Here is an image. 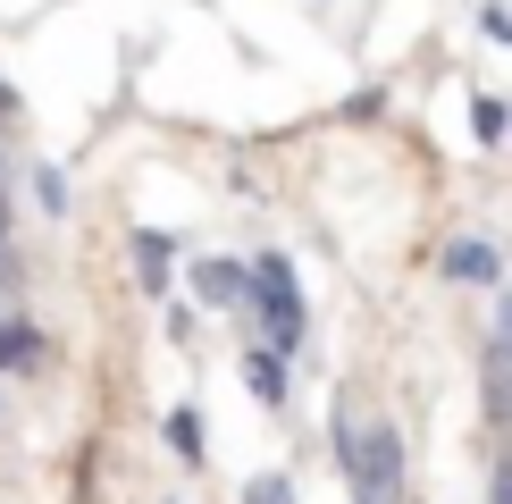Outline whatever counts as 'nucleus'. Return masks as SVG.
Returning a JSON list of instances; mask_svg holds the SVG:
<instances>
[{
    "mask_svg": "<svg viewBox=\"0 0 512 504\" xmlns=\"http://www.w3.org/2000/svg\"><path fill=\"white\" fill-rule=\"evenodd\" d=\"M336 462H345L361 504H395L403 496V429L395 420H336Z\"/></svg>",
    "mask_w": 512,
    "mask_h": 504,
    "instance_id": "1",
    "label": "nucleus"
},
{
    "mask_svg": "<svg viewBox=\"0 0 512 504\" xmlns=\"http://www.w3.org/2000/svg\"><path fill=\"white\" fill-rule=\"evenodd\" d=\"M252 303H261L277 353L303 345V294H294V261H286V252H261V261H252Z\"/></svg>",
    "mask_w": 512,
    "mask_h": 504,
    "instance_id": "2",
    "label": "nucleus"
},
{
    "mask_svg": "<svg viewBox=\"0 0 512 504\" xmlns=\"http://www.w3.org/2000/svg\"><path fill=\"white\" fill-rule=\"evenodd\" d=\"M244 387H252V404H286V387H294V370H286V353H277V345H252L244 353Z\"/></svg>",
    "mask_w": 512,
    "mask_h": 504,
    "instance_id": "3",
    "label": "nucleus"
},
{
    "mask_svg": "<svg viewBox=\"0 0 512 504\" xmlns=\"http://www.w3.org/2000/svg\"><path fill=\"white\" fill-rule=\"evenodd\" d=\"M194 286H202V303H210V311L252 303V269H244V261H202V269H194Z\"/></svg>",
    "mask_w": 512,
    "mask_h": 504,
    "instance_id": "4",
    "label": "nucleus"
},
{
    "mask_svg": "<svg viewBox=\"0 0 512 504\" xmlns=\"http://www.w3.org/2000/svg\"><path fill=\"white\" fill-rule=\"evenodd\" d=\"M42 362H51L42 328H26V320H9V311H0V370H42Z\"/></svg>",
    "mask_w": 512,
    "mask_h": 504,
    "instance_id": "5",
    "label": "nucleus"
},
{
    "mask_svg": "<svg viewBox=\"0 0 512 504\" xmlns=\"http://www.w3.org/2000/svg\"><path fill=\"white\" fill-rule=\"evenodd\" d=\"M445 278H462V286H487V278H496V244H479V236L445 244Z\"/></svg>",
    "mask_w": 512,
    "mask_h": 504,
    "instance_id": "6",
    "label": "nucleus"
},
{
    "mask_svg": "<svg viewBox=\"0 0 512 504\" xmlns=\"http://www.w3.org/2000/svg\"><path fill=\"white\" fill-rule=\"evenodd\" d=\"M168 446H177V462H202V412L194 404L168 412Z\"/></svg>",
    "mask_w": 512,
    "mask_h": 504,
    "instance_id": "7",
    "label": "nucleus"
},
{
    "mask_svg": "<svg viewBox=\"0 0 512 504\" xmlns=\"http://www.w3.org/2000/svg\"><path fill=\"white\" fill-rule=\"evenodd\" d=\"M244 504H294V479H277V471H269V479H252Z\"/></svg>",
    "mask_w": 512,
    "mask_h": 504,
    "instance_id": "8",
    "label": "nucleus"
},
{
    "mask_svg": "<svg viewBox=\"0 0 512 504\" xmlns=\"http://www.w3.org/2000/svg\"><path fill=\"white\" fill-rule=\"evenodd\" d=\"M34 194H42V210L59 219V210H68V177H59V168H42V177H34Z\"/></svg>",
    "mask_w": 512,
    "mask_h": 504,
    "instance_id": "9",
    "label": "nucleus"
},
{
    "mask_svg": "<svg viewBox=\"0 0 512 504\" xmlns=\"http://www.w3.org/2000/svg\"><path fill=\"white\" fill-rule=\"evenodd\" d=\"M135 252H143V269H152V286H160V269H168V236H152V227H143Z\"/></svg>",
    "mask_w": 512,
    "mask_h": 504,
    "instance_id": "10",
    "label": "nucleus"
},
{
    "mask_svg": "<svg viewBox=\"0 0 512 504\" xmlns=\"http://www.w3.org/2000/svg\"><path fill=\"white\" fill-rule=\"evenodd\" d=\"M479 26H487V42H512V9H504V0H487Z\"/></svg>",
    "mask_w": 512,
    "mask_h": 504,
    "instance_id": "11",
    "label": "nucleus"
},
{
    "mask_svg": "<svg viewBox=\"0 0 512 504\" xmlns=\"http://www.w3.org/2000/svg\"><path fill=\"white\" fill-rule=\"evenodd\" d=\"M0 286H17V244H9V210H0Z\"/></svg>",
    "mask_w": 512,
    "mask_h": 504,
    "instance_id": "12",
    "label": "nucleus"
},
{
    "mask_svg": "<svg viewBox=\"0 0 512 504\" xmlns=\"http://www.w3.org/2000/svg\"><path fill=\"white\" fill-rule=\"evenodd\" d=\"M496 504H512V462H504V471H496Z\"/></svg>",
    "mask_w": 512,
    "mask_h": 504,
    "instance_id": "13",
    "label": "nucleus"
},
{
    "mask_svg": "<svg viewBox=\"0 0 512 504\" xmlns=\"http://www.w3.org/2000/svg\"><path fill=\"white\" fill-rule=\"evenodd\" d=\"M9 110H17V93H9V84H0V118H9Z\"/></svg>",
    "mask_w": 512,
    "mask_h": 504,
    "instance_id": "14",
    "label": "nucleus"
},
{
    "mask_svg": "<svg viewBox=\"0 0 512 504\" xmlns=\"http://www.w3.org/2000/svg\"><path fill=\"white\" fill-rule=\"evenodd\" d=\"M504 345H512V294H504Z\"/></svg>",
    "mask_w": 512,
    "mask_h": 504,
    "instance_id": "15",
    "label": "nucleus"
}]
</instances>
